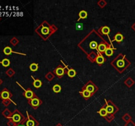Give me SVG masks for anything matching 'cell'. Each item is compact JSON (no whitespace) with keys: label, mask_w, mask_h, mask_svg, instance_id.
Wrapping results in <instances>:
<instances>
[{"label":"cell","mask_w":135,"mask_h":126,"mask_svg":"<svg viewBox=\"0 0 135 126\" xmlns=\"http://www.w3.org/2000/svg\"><path fill=\"white\" fill-rule=\"evenodd\" d=\"M11 103H13V104L15 105H16V104L15 103V102L13 101V100H9V99H6V100H2V104H3L5 107H7L9 106V105H10V104Z\"/></svg>","instance_id":"f546056e"},{"label":"cell","mask_w":135,"mask_h":126,"mask_svg":"<svg viewBox=\"0 0 135 126\" xmlns=\"http://www.w3.org/2000/svg\"><path fill=\"white\" fill-rule=\"evenodd\" d=\"M99 32L102 35H107V36H109V34L110 33L111 30L110 28H109L108 26H104L101 27L100 29H99Z\"/></svg>","instance_id":"9a60e30c"},{"label":"cell","mask_w":135,"mask_h":126,"mask_svg":"<svg viewBox=\"0 0 135 126\" xmlns=\"http://www.w3.org/2000/svg\"><path fill=\"white\" fill-rule=\"evenodd\" d=\"M12 97H13V94L10 92V91L7 88L5 87L2 91L0 92V98L2 100H6V99L11 100Z\"/></svg>","instance_id":"9c48e42d"},{"label":"cell","mask_w":135,"mask_h":126,"mask_svg":"<svg viewBox=\"0 0 135 126\" xmlns=\"http://www.w3.org/2000/svg\"><path fill=\"white\" fill-rule=\"evenodd\" d=\"M105 61H106V59L104 57V56L102 55V54H100V53H98V57L96 59H95V62L98 65L101 66L104 64Z\"/></svg>","instance_id":"5bb4252c"},{"label":"cell","mask_w":135,"mask_h":126,"mask_svg":"<svg viewBox=\"0 0 135 126\" xmlns=\"http://www.w3.org/2000/svg\"><path fill=\"white\" fill-rule=\"evenodd\" d=\"M31 78L33 79V85H34V87H35L36 89H38L40 87H42V82L41 80H40L39 79H36L34 78L33 77V75H31Z\"/></svg>","instance_id":"2e32d148"},{"label":"cell","mask_w":135,"mask_h":126,"mask_svg":"<svg viewBox=\"0 0 135 126\" xmlns=\"http://www.w3.org/2000/svg\"><path fill=\"white\" fill-rule=\"evenodd\" d=\"M56 30H57V28L54 24L50 25L48 22L44 21L35 30V32L44 40H47L51 35L55 32Z\"/></svg>","instance_id":"6da1fadb"},{"label":"cell","mask_w":135,"mask_h":126,"mask_svg":"<svg viewBox=\"0 0 135 126\" xmlns=\"http://www.w3.org/2000/svg\"><path fill=\"white\" fill-rule=\"evenodd\" d=\"M17 126H26V125H25L23 124V123H20V124H18Z\"/></svg>","instance_id":"f35d334b"},{"label":"cell","mask_w":135,"mask_h":126,"mask_svg":"<svg viewBox=\"0 0 135 126\" xmlns=\"http://www.w3.org/2000/svg\"><path fill=\"white\" fill-rule=\"evenodd\" d=\"M83 88L86 89V90L90 92V93H91L93 95L98 91V87L95 85V84H94V82H92L91 80L88 82L87 83L83 86Z\"/></svg>","instance_id":"8992f818"},{"label":"cell","mask_w":135,"mask_h":126,"mask_svg":"<svg viewBox=\"0 0 135 126\" xmlns=\"http://www.w3.org/2000/svg\"><path fill=\"white\" fill-rule=\"evenodd\" d=\"M89 46H90V48L91 49H95L97 51V53H100L98 50V44L97 41H90V44H89Z\"/></svg>","instance_id":"d4e9b609"},{"label":"cell","mask_w":135,"mask_h":126,"mask_svg":"<svg viewBox=\"0 0 135 126\" xmlns=\"http://www.w3.org/2000/svg\"><path fill=\"white\" fill-rule=\"evenodd\" d=\"M38 63H36V62H33L29 66V68L30 70V71L32 72H36V71H38Z\"/></svg>","instance_id":"4316f807"},{"label":"cell","mask_w":135,"mask_h":126,"mask_svg":"<svg viewBox=\"0 0 135 126\" xmlns=\"http://www.w3.org/2000/svg\"><path fill=\"white\" fill-rule=\"evenodd\" d=\"M130 64L131 62L126 58V55L122 53L119 54L111 62V65L120 74L126 70Z\"/></svg>","instance_id":"7a4b0ae2"},{"label":"cell","mask_w":135,"mask_h":126,"mask_svg":"<svg viewBox=\"0 0 135 126\" xmlns=\"http://www.w3.org/2000/svg\"><path fill=\"white\" fill-rule=\"evenodd\" d=\"M9 119L13 120V121H14L15 123H16L17 125H18V124L21 123L23 121H26L27 118H25V117L18 111V109H15V111L13 112L12 116Z\"/></svg>","instance_id":"277c9868"},{"label":"cell","mask_w":135,"mask_h":126,"mask_svg":"<svg viewBox=\"0 0 135 126\" xmlns=\"http://www.w3.org/2000/svg\"><path fill=\"white\" fill-rule=\"evenodd\" d=\"M76 30H81L83 28V25H82V24H80V23L78 24L77 23L76 24Z\"/></svg>","instance_id":"d590c367"},{"label":"cell","mask_w":135,"mask_h":126,"mask_svg":"<svg viewBox=\"0 0 135 126\" xmlns=\"http://www.w3.org/2000/svg\"><path fill=\"white\" fill-rule=\"evenodd\" d=\"M110 45H109L108 43H102L98 45V50L99 53H100V54H103L104 53L108 47H110Z\"/></svg>","instance_id":"4fadbf2b"},{"label":"cell","mask_w":135,"mask_h":126,"mask_svg":"<svg viewBox=\"0 0 135 126\" xmlns=\"http://www.w3.org/2000/svg\"><path fill=\"white\" fill-rule=\"evenodd\" d=\"M55 78L54 74L51 72H48L47 74L45 75V78L48 81V82H51Z\"/></svg>","instance_id":"484cf974"},{"label":"cell","mask_w":135,"mask_h":126,"mask_svg":"<svg viewBox=\"0 0 135 126\" xmlns=\"http://www.w3.org/2000/svg\"><path fill=\"white\" fill-rule=\"evenodd\" d=\"M53 73L58 78L61 79V78L65 74H66V68L65 67H63L61 64L58 65L53 70Z\"/></svg>","instance_id":"ba28073f"},{"label":"cell","mask_w":135,"mask_h":126,"mask_svg":"<svg viewBox=\"0 0 135 126\" xmlns=\"http://www.w3.org/2000/svg\"><path fill=\"white\" fill-rule=\"evenodd\" d=\"M2 114L3 115V116L5 117V118H7V119H9V118L12 116L13 113H12L9 110L8 108H5V110L2 112Z\"/></svg>","instance_id":"ffe728a7"},{"label":"cell","mask_w":135,"mask_h":126,"mask_svg":"<svg viewBox=\"0 0 135 126\" xmlns=\"http://www.w3.org/2000/svg\"><path fill=\"white\" fill-rule=\"evenodd\" d=\"M18 43H19V40L16 38H15V37H13V38L10 40V43L13 46L17 45Z\"/></svg>","instance_id":"1f68e13d"},{"label":"cell","mask_w":135,"mask_h":126,"mask_svg":"<svg viewBox=\"0 0 135 126\" xmlns=\"http://www.w3.org/2000/svg\"><path fill=\"white\" fill-rule=\"evenodd\" d=\"M28 103L30 107H32L34 109L36 110L40 105H42L43 102L40 98H38V97H34V98H31V99L28 100Z\"/></svg>","instance_id":"52a82bcc"},{"label":"cell","mask_w":135,"mask_h":126,"mask_svg":"<svg viewBox=\"0 0 135 126\" xmlns=\"http://www.w3.org/2000/svg\"><path fill=\"white\" fill-rule=\"evenodd\" d=\"M3 53L5 55H11L12 53H16V54H18V55H26V54H24V53H17L15 52V51H13L12 50L11 47H10L9 46H7L5 47L3 50Z\"/></svg>","instance_id":"7c38bea8"},{"label":"cell","mask_w":135,"mask_h":126,"mask_svg":"<svg viewBox=\"0 0 135 126\" xmlns=\"http://www.w3.org/2000/svg\"><path fill=\"white\" fill-rule=\"evenodd\" d=\"M79 93L81 94V96H82V97H83V98H84L86 100H88L89 98L93 96V95H92L91 93H90L88 91L86 90V89L83 88V87L82 88V91L79 92Z\"/></svg>","instance_id":"8fae6325"},{"label":"cell","mask_w":135,"mask_h":126,"mask_svg":"<svg viewBox=\"0 0 135 126\" xmlns=\"http://www.w3.org/2000/svg\"><path fill=\"white\" fill-rule=\"evenodd\" d=\"M9 120L8 122H7V125H8V126H17V124L15 123L13 120H11V119H9Z\"/></svg>","instance_id":"e575fe53"},{"label":"cell","mask_w":135,"mask_h":126,"mask_svg":"<svg viewBox=\"0 0 135 126\" xmlns=\"http://www.w3.org/2000/svg\"><path fill=\"white\" fill-rule=\"evenodd\" d=\"M53 91L55 93H60L61 91V85H59V84H55L52 87Z\"/></svg>","instance_id":"f1b7e54d"},{"label":"cell","mask_w":135,"mask_h":126,"mask_svg":"<svg viewBox=\"0 0 135 126\" xmlns=\"http://www.w3.org/2000/svg\"><path fill=\"white\" fill-rule=\"evenodd\" d=\"M106 5H107V2L104 1V0H100V1H99L98 2V5L100 8H104V7H105L106 6Z\"/></svg>","instance_id":"d6a6232c"},{"label":"cell","mask_w":135,"mask_h":126,"mask_svg":"<svg viewBox=\"0 0 135 126\" xmlns=\"http://www.w3.org/2000/svg\"><path fill=\"white\" fill-rule=\"evenodd\" d=\"M66 74H67V75L69 78H72L75 77V75H76V72L74 69L69 68V70H67V71L66 72Z\"/></svg>","instance_id":"44dd1931"},{"label":"cell","mask_w":135,"mask_h":126,"mask_svg":"<svg viewBox=\"0 0 135 126\" xmlns=\"http://www.w3.org/2000/svg\"><path fill=\"white\" fill-rule=\"evenodd\" d=\"M134 83H135L134 81L133 80H132V78L130 77H128V78L124 82V84L127 85L128 87H131L134 84Z\"/></svg>","instance_id":"603a6c76"},{"label":"cell","mask_w":135,"mask_h":126,"mask_svg":"<svg viewBox=\"0 0 135 126\" xmlns=\"http://www.w3.org/2000/svg\"><path fill=\"white\" fill-rule=\"evenodd\" d=\"M2 83H3V80H2V79L0 78V85H1V84H2Z\"/></svg>","instance_id":"ab89813d"},{"label":"cell","mask_w":135,"mask_h":126,"mask_svg":"<svg viewBox=\"0 0 135 126\" xmlns=\"http://www.w3.org/2000/svg\"><path fill=\"white\" fill-rule=\"evenodd\" d=\"M16 83L23 89L24 92H23V96H24V97H25L26 99H27V100H29V99H31V98H34V97H37V95H36V94H35L32 91V90L30 88H28V89H25V88H23V87L22 86V85H21V84H20L18 82H16Z\"/></svg>","instance_id":"5b68a950"},{"label":"cell","mask_w":135,"mask_h":126,"mask_svg":"<svg viewBox=\"0 0 135 126\" xmlns=\"http://www.w3.org/2000/svg\"><path fill=\"white\" fill-rule=\"evenodd\" d=\"M79 18L77 20V21H79L81 19H85L87 18L88 16V13L84 10H82L79 13Z\"/></svg>","instance_id":"7402d4cb"},{"label":"cell","mask_w":135,"mask_h":126,"mask_svg":"<svg viewBox=\"0 0 135 126\" xmlns=\"http://www.w3.org/2000/svg\"><path fill=\"white\" fill-rule=\"evenodd\" d=\"M124 39V36L121 34V33L118 32L117 34L115 35L113 38V41H115L117 43H121L123 41Z\"/></svg>","instance_id":"e0dca14e"},{"label":"cell","mask_w":135,"mask_h":126,"mask_svg":"<svg viewBox=\"0 0 135 126\" xmlns=\"http://www.w3.org/2000/svg\"><path fill=\"white\" fill-rule=\"evenodd\" d=\"M97 113L99 114H100V116H101L102 117H106L107 116V110H106V109H105V107H102V108H100V111H98Z\"/></svg>","instance_id":"cb8c5ba5"},{"label":"cell","mask_w":135,"mask_h":126,"mask_svg":"<svg viewBox=\"0 0 135 126\" xmlns=\"http://www.w3.org/2000/svg\"><path fill=\"white\" fill-rule=\"evenodd\" d=\"M131 116H130L128 114H126L124 115L123 117V119L125 121H127V122L131 121Z\"/></svg>","instance_id":"836d02e7"},{"label":"cell","mask_w":135,"mask_h":126,"mask_svg":"<svg viewBox=\"0 0 135 126\" xmlns=\"http://www.w3.org/2000/svg\"><path fill=\"white\" fill-rule=\"evenodd\" d=\"M5 74H7V75H8L9 77V78H12L13 76V75H15V70H13V68H9L5 72Z\"/></svg>","instance_id":"4dcf8cb0"},{"label":"cell","mask_w":135,"mask_h":126,"mask_svg":"<svg viewBox=\"0 0 135 126\" xmlns=\"http://www.w3.org/2000/svg\"><path fill=\"white\" fill-rule=\"evenodd\" d=\"M0 20H1V17H0Z\"/></svg>","instance_id":"60d3db41"},{"label":"cell","mask_w":135,"mask_h":126,"mask_svg":"<svg viewBox=\"0 0 135 126\" xmlns=\"http://www.w3.org/2000/svg\"><path fill=\"white\" fill-rule=\"evenodd\" d=\"M125 126H135V123L134 122H132V121H128L127 124L125 125Z\"/></svg>","instance_id":"8d00e7d4"},{"label":"cell","mask_w":135,"mask_h":126,"mask_svg":"<svg viewBox=\"0 0 135 126\" xmlns=\"http://www.w3.org/2000/svg\"><path fill=\"white\" fill-rule=\"evenodd\" d=\"M114 50H116V48H113L111 47V46L110 47H108L106 49L105 51V55L107 57H111L113 55V51Z\"/></svg>","instance_id":"d6986e66"},{"label":"cell","mask_w":135,"mask_h":126,"mask_svg":"<svg viewBox=\"0 0 135 126\" xmlns=\"http://www.w3.org/2000/svg\"><path fill=\"white\" fill-rule=\"evenodd\" d=\"M131 28H132V29L134 31V32H135V22H134V23L132 25V26H131Z\"/></svg>","instance_id":"74e56055"},{"label":"cell","mask_w":135,"mask_h":126,"mask_svg":"<svg viewBox=\"0 0 135 126\" xmlns=\"http://www.w3.org/2000/svg\"><path fill=\"white\" fill-rule=\"evenodd\" d=\"M104 100H105V106H104V107L107 110L108 114L114 115L117 112H118V107L111 100H107V99H104Z\"/></svg>","instance_id":"3957f363"},{"label":"cell","mask_w":135,"mask_h":126,"mask_svg":"<svg viewBox=\"0 0 135 126\" xmlns=\"http://www.w3.org/2000/svg\"><path fill=\"white\" fill-rule=\"evenodd\" d=\"M0 64H2L3 67L7 68L9 66L11 62L8 59H3L2 61H0Z\"/></svg>","instance_id":"83f0119b"},{"label":"cell","mask_w":135,"mask_h":126,"mask_svg":"<svg viewBox=\"0 0 135 126\" xmlns=\"http://www.w3.org/2000/svg\"><path fill=\"white\" fill-rule=\"evenodd\" d=\"M97 57H98V53L92 51V52H91L90 54L88 55V59L90 62H95V59H96Z\"/></svg>","instance_id":"ac0fdd59"},{"label":"cell","mask_w":135,"mask_h":126,"mask_svg":"<svg viewBox=\"0 0 135 126\" xmlns=\"http://www.w3.org/2000/svg\"><path fill=\"white\" fill-rule=\"evenodd\" d=\"M27 114V120L26 121V126H37L38 125V123L37 122L34 118L31 115L28 114V112H26Z\"/></svg>","instance_id":"30bf717a"}]
</instances>
